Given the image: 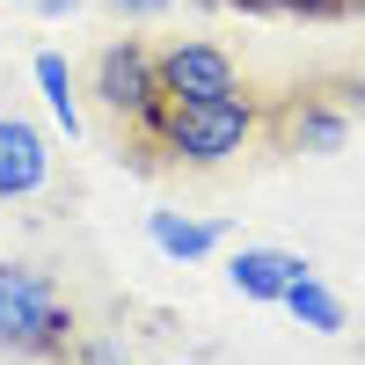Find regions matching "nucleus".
<instances>
[{"mask_svg":"<svg viewBox=\"0 0 365 365\" xmlns=\"http://www.w3.org/2000/svg\"><path fill=\"white\" fill-rule=\"evenodd\" d=\"M256 132H263V117H256L249 96H220V103H175L168 96L146 139L182 168H227L234 154L256 146Z\"/></svg>","mask_w":365,"mask_h":365,"instance_id":"f257e3e1","label":"nucleus"},{"mask_svg":"<svg viewBox=\"0 0 365 365\" xmlns=\"http://www.w3.org/2000/svg\"><path fill=\"white\" fill-rule=\"evenodd\" d=\"M73 344V299L37 263H0V358L44 365Z\"/></svg>","mask_w":365,"mask_h":365,"instance_id":"f03ea898","label":"nucleus"},{"mask_svg":"<svg viewBox=\"0 0 365 365\" xmlns=\"http://www.w3.org/2000/svg\"><path fill=\"white\" fill-rule=\"evenodd\" d=\"M88 96H96L117 125L154 132V117H161V103H168L161 66H154V44H139V37L103 44V51H96V73H88Z\"/></svg>","mask_w":365,"mask_h":365,"instance_id":"7ed1b4c3","label":"nucleus"},{"mask_svg":"<svg viewBox=\"0 0 365 365\" xmlns=\"http://www.w3.org/2000/svg\"><path fill=\"white\" fill-rule=\"evenodd\" d=\"M154 66H161V88L175 103H220V96H249L241 88V66H234V51L227 44H212V37H175L154 51Z\"/></svg>","mask_w":365,"mask_h":365,"instance_id":"20e7f679","label":"nucleus"},{"mask_svg":"<svg viewBox=\"0 0 365 365\" xmlns=\"http://www.w3.org/2000/svg\"><path fill=\"white\" fill-rule=\"evenodd\" d=\"M270 139H278L285 154H336L351 139V103L344 96H292L270 117Z\"/></svg>","mask_w":365,"mask_h":365,"instance_id":"39448f33","label":"nucleus"},{"mask_svg":"<svg viewBox=\"0 0 365 365\" xmlns=\"http://www.w3.org/2000/svg\"><path fill=\"white\" fill-rule=\"evenodd\" d=\"M307 256H292V249H263V241H256V249H234V263H227V278H234V292L241 299H256V307H278V299L299 285V278H307Z\"/></svg>","mask_w":365,"mask_h":365,"instance_id":"423d86ee","label":"nucleus"},{"mask_svg":"<svg viewBox=\"0 0 365 365\" xmlns=\"http://www.w3.org/2000/svg\"><path fill=\"white\" fill-rule=\"evenodd\" d=\"M51 175V146L37 125L22 117H0V197H37Z\"/></svg>","mask_w":365,"mask_h":365,"instance_id":"0eeeda50","label":"nucleus"},{"mask_svg":"<svg viewBox=\"0 0 365 365\" xmlns=\"http://www.w3.org/2000/svg\"><path fill=\"white\" fill-rule=\"evenodd\" d=\"M146 241H154L168 263H205L220 249V227L212 220H182V212H154V220H146Z\"/></svg>","mask_w":365,"mask_h":365,"instance_id":"6e6552de","label":"nucleus"},{"mask_svg":"<svg viewBox=\"0 0 365 365\" xmlns=\"http://www.w3.org/2000/svg\"><path fill=\"white\" fill-rule=\"evenodd\" d=\"M278 307H285L299 329H314V336H344V299L329 292V285L314 278V270H307V278H299V285L278 299Z\"/></svg>","mask_w":365,"mask_h":365,"instance_id":"1a4fd4ad","label":"nucleus"},{"mask_svg":"<svg viewBox=\"0 0 365 365\" xmlns=\"http://www.w3.org/2000/svg\"><path fill=\"white\" fill-rule=\"evenodd\" d=\"M37 88H44L51 117L66 125V139H81V81H73V66L58 51H37Z\"/></svg>","mask_w":365,"mask_h":365,"instance_id":"9d476101","label":"nucleus"},{"mask_svg":"<svg viewBox=\"0 0 365 365\" xmlns=\"http://www.w3.org/2000/svg\"><path fill=\"white\" fill-rule=\"evenodd\" d=\"M270 15H299V22H336V15H351V0H270Z\"/></svg>","mask_w":365,"mask_h":365,"instance_id":"9b49d317","label":"nucleus"},{"mask_svg":"<svg viewBox=\"0 0 365 365\" xmlns=\"http://www.w3.org/2000/svg\"><path fill=\"white\" fill-rule=\"evenodd\" d=\"M103 8H117L125 22H154V15H168L175 0H103Z\"/></svg>","mask_w":365,"mask_h":365,"instance_id":"f8f14e48","label":"nucleus"},{"mask_svg":"<svg viewBox=\"0 0 365 365\" xmlns=\"http://www.w3.org/2000/svg\"><path fill=\"white\" fill-rule=\"evenodd\" d=\"M212 8H241V15H270V0H212Z\"/></svg>","mask_w":365,"mask_h":365,"instance_id":"ddd939ff","label":"nucleus"},{"mask_svg":"<svg viewBox=\"0 0 365 365\" xmlns=\"http://www.w3.org/2000/svg\"><path fill=\"white\" fill-rule=\"evenodd\" d=\"M37 15H73V0H37Z\"/></svg>","mask_w":365,"mask_h":365,"instance_id":"4468645a","label":"nucleus"},{"mask_svg":"<svg viewBox=\"0 0 365 365\" xmlns=\"http://www.w3.org/2000/svg\"><path fill=\"white\" fill-rule=\"evenodd\" d=\"M344 103H351V110H365V81H351V88H344Z\"/></svg>","mask_w":365,"mask_h":365,"instance_id":"2eb2a0df","label":"nucleus"},{"mask_svg":"<svg viewBox=\"0 0 365 365\" xmlns=\"http://www.w3.org/2000/svg\"><path fill=\"white\" fill-rule=\"evenodd\" d=\"M358 358H365V344H358Z\"/></svg>","mask_w":365,"mask_h":365,"instance_id":"dca6fc26","label":"nucleus"},{"mask_svg":"<svg viewBox=\"0 0 365 365\" xmlns=\"http://www.w3.org/2000/svg\"><path fill=\"white\" fill-rule=\"evenodd\" d=\"M117 365H125V358H117Z\"/></svg>","mask_w":365,"mask_h":365,"instance_id":"f3484780","label":"nucleus"}]
</instances>
